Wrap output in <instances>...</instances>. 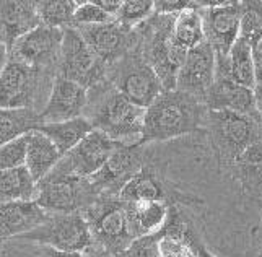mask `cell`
Instances as JSON below:
<instances>
[{
	"label": "cell",
	"mask_w": 262,
	"mask_h": 257,
	"mask_svg": "<svg viewBox=\"0 0 262 257\" xmlns=\"http://www.w3.org/2000/svg\"><path fill=\"white\" fill-rule=\"evenodd\" d=\"M207 108L202 101L183 91H161L145 109L139 146L150 142H165L204 131Z\"/></svg>",
	"instance_id": "6da1fadb"
},
{
	"label": "cell",
	"mask_w": 262,
	"mask_h": 257,
	"mask_svg": "<svg viewBox=\"0 0 262 257\" xmlns=\"http://www.w3.org/2000/svg\"><path fill=\"white\" fill-rule=\"evenodd\" d=\"M145 109L124 98L110 81L104 80L88 90L83 116L93 128L122 145H139Z\"/></svg>",
	"instance_id": "7a4b0ae2"
},
{
	"label": "cell",
	"mask_w": 262,
	"mask_h": 257,
	"mask_svg": "<svg viewBox=\"0 0 262 257\" xmlns=\"http://www.w3.org/2000/svg\"><path fill=\"white\" fill-rule=\"evenodd\" d=\"M174 18L176 15L151 13L145 22L135 26L139 49L157 73L163 91L176 90L178 72L187 56V49L174 39Z\"/></svg>",
	"instance_id": "3957f363"
},
{
	"label": "cell",
	"mask_w": 262,
	"mask_h": 257,
	"mask_svg": "<svg viewBox=\"0 0 262 257\" xmlns=\"http://www.w3.org/2000/svg\"><path fill=\"white\" fill-rule=\"evenodd\" d=\"M216 160L231 168L249 145L262 142V117H249L228 111H209L205 119Z\"/></svg>",
	"instance_id": "277c9868"
},
{
	"label": "cell",
	"mask_w": 262,
	"mask_h": 257,
	"mask_svg": "<svg viewBox=\"0 0 262 257\" xmlns=\"http://www.w3.org/2000/svg\"><path fill=\"white\" fill-rule=\"evenodd\" d=\"M83 217L88 223L93 243H98L111 254H119L137 240L125 202L117 196H99Z\"/></svg>",
	"instance_id": "5b68a950"
},
{
	"label": "cell",
	"mask_w": 262,
	"mask_h": 257,
	"mask_svg": "<svg viewBox=\"0 0 262 257\" xmlns=\"http://www.w3.org/2000/svg\"><path fill=\"white\" fill-rule=\"evenodd\" d=\"M57 73L8 59L0 73V108H30L38 111L39 98L48 99ZM46 103V101H44Z\"/></svg>",
	"instance_id": "8992f818"
},
{
	"label": "cell",
	"mask_w": 262,
	"mask_h": 257,
	"mask_svg": "<svg viewBox=\"0 0 262 257\" xmlns=\"http://www.w3.org/2000/svg\"><path fill=\"white\" fill-rule=\"evenodd\" d=\"M106 80L124 98L142 109H147L163 91L161 81L143 59L137 44L124 57L107 67Z\"/></svg>",
	"instance_id": "52a82bcc"
},
{
	"label": "cell",
	"mask_w": 262,
	"mask_h": 257,
	"mask_svg": "<svg viewBox=\"0 0 262 257\" xmlns=\"http://www.w3.org/2000/svg\"><path fill=\"white\" fill-rule=\"evenodd\" d=\"M15 240L38 243L60 252H82L93 243L83 213H49L39 226Z\"/></svg>",
	"instance_id": "ba28073f"
},
{
	"label": "cell",
	"mask_w": 262,
	"mask_h": 257,
	"mask_svg": "<svg viewBox=\"0 0 262 257\" xmlns=\"http://www.w3.org/2000/svg\"><path fill=\"white\" fill-rule=\"evenodd\" d=\"M106 72L107 66L95 56V52L90 49V46L74 26L64 28L57 77L75 81L90 90L106 80Z\"/></svg>",
	"instance_id": "9c48e42d"
},
{
	"label": "cell",
	"mask_w": 262,
	"mask_h": 257,
	"mask_svg": "<svg viewBox=\"0 0 262 257\" xmlns=\"http://www.w3.org/2000/svg\"><path fill=\"white\" fill-rule=\"evenodd\" d=\"M119 145L122 143L111 140L107 135L95 128L77 146L62 155L57 164L42 181L62 178H92Z\"/></svg>",
	"instance_id": "30bf717a"
},
{
	"label": "cell",
	"mask_w": 262,
	"mask_h": 257,
	"mask_svg": "<svg viewBox=\"0 0 262 257\" xmlns=\"http://www.w3.org/2000/svg\"><path fill=\"white\" fill-rule=\"evenodd\" d=\"M98 197L90 178H62L38 182L34 202L48 213H83Z\"/></svg>",
	"instance_id": "8fae6325"
},
{
	"label": "cell",
	"mask_w": 262,
	"mask_h": 257,
	"mask_svg": "<svg viewBox=\"0 0 262 257\" xmlns=\"http://www.w3.org/2000/svg\"><path fill=\"white\" fill-rule=\"evenodd\" d=\"M205 41L216 57H227L239 38L241 2H199Z\"/></svg>",
	"instance_id": "7c38bea8"
},
{
	"label": "cell",
	"mask_w": 262,
	"mask_h": 257,
	"mask_svg": "<svg viewBox=\"0 0 262 257\" xmlns=\"http://www.w3.org/2000/svg\"><path fill=\"white\" fill-rule=\"evenodd\" d=\"M62 36L64 30L39 25L13 44L8 52V59L57 73Z\"/></svg>",
	"instance_id": "4fadbf2b"
},
{
	"label": "cell",
	"mask_w": 262,
	"mask_h": 257,
	"mask_svg": "<svg viewBox=\"0 0 262 257\" xmlns=\"http://www.w3.org/2000/svg\"><path fill=\"white\" fill-rule=\"evenodd\" d=\"M204 104L207 111H228L259 117L254 108L252 90L234 83L230 78L227 57L215 56V78L210 90L207 91Z\"/></svg>",
	"instance_id": "5bb4252c"
},
{
	"label": "cell",
	"mask_w": 262,
	"mask_h": 257,
	"mask_svg": "<svg viewBox=\"0 0 262 257\" xmlns=\"http://www.w3.org/2000/svg\"><path fill=\"white\" fill-rule=\"evenodd\" d=\"M143 160L142 146L119 145L90 181L99 196H119L122 187L145 166Z\"/></svg>",
	"instance_id": "9a60e30c"
},
{
	"label": "cell",
	"mask_w": 262,
	"mask_h": 257,
	"mask_svg": "<svg viewBox=\"0 0 262 257\" xmlns=\"http://www.w3.org/2000/svg\"><path fill=\"white\" fill-rule=\"evenodd\" d=\"M74 28L95 52V56L107 67L124 57L137 44L135 28H127L116 20L101 25L74 26Z\"/></svg>",
	"instance_id": "2e32d148"
},
{
	"label": "cell",
	"mask_w": 262,
	"mask_h": 257,
	"mask_svg": "<svg viewBox=\"0 0 262 257\" xmlns=\"http://www.w3.org/2000/svg\"><path fill=\"white\" fill-rule=\"evenodd\" d=\"M215 78V52L212 46L204 41L202 44L187 51L184 63L176 77V90L191 95L195 99H205Z\"/></svg>",
	"instance_id": "e0dca14e"
},
{
	"label": "cell",
	"mask_w": 262,
	"mask_h": 257,
	"mask_svg": "<svg viewBox=\"0 0 262 257\" xmlns=\"http://www.w3.org/2000/svg\"><path fill=\"white\" fill-rule=\"evenodd\" d=\"M88 101V90L67 78L56 77L49 96L39 111L42 125L57 124L83 116Z\"/></svg>",
	"instance_id": "ac0fdd59"
},
{
	"label": "cell",
	"mask_w": 262,
	"mask_h": 257,
	"mask_svg": "<svg viewBox=\"0 0 262 257\" xmlns=\"http://www.w3.org/2000/svg\"><path fill=\"white\" fill-rule=\"evenodd\" d=\"M41 25L36 2L0 0V42L10 52L13 44Z\"/></svg>",
	"instance_id": "d6986e66"
},
{
	"label": "cell",
	"mask_w": 262,
	"mask_h": 257,
	"mask_svg": "<svg viewBox=\"0 0 262 257\" xmlns=\"http://www.w3.org/2000/svg\"><path fill=\"white\" fill-rule=\"evenodd\" d=\"M122 202H140V200H153V202H165L168 207H173L178 200H184V194L181 196L176 189H168L158 174L150 166H143L140 173L122 187L119 192Z\"/></svg>",
	"instance_id": "ffe728a7"
},
{
	"label": "cell",
	"mask_w": 262,
	"mask_h": 257,
	"mask_svg": "<svg viewBox=\"0 0 262 257\" xmlns=\"http://www.w3.org/2000/svg\"><path fill=\"white\" fill-rule=\"evenodd\" d=\"M48 212L36 204L28 202H10L0 204V243L15 240L39 226L48 218Z\"/></svg>",
	"instance_id": "44dd1931"
},
{
	"label": "cell",
	"mask_w": 262,
	"mask_h": 257,
	"mask_svg": "<svg viewBox=\"0 0 262 257\" xmlns=\"http://www.w3.org/2000/svg\"><path fill=\"white\" fill-rule=\"evenodd\" d=\"M62 155L56 148L46 135L39 132L38 128L26 135V157L25 168L28 169L31 178L38 184L56 166Z\"/></svg>",
	"instance_id": "7402d4cb"
},
{
	"label": "cell",
	"mask_w": 262,
	"mask_h": 257,
	"mask_svg": "<svg viewBox=\"0 0 262 257\" xmlns=\"http://www.w3.org/2000/svg\"><path fill=\"white\" fill-rule=\"evenodd\" d=\"M231 169L249 197H262V142L249 145L233 163Z\"/></svg>",
	"instance_id": "603a6c76"
},
{
	"label": "cell",
	"mask_w": 262,
	"mask_h": 257,
	"mask_svg": "<svg viewBox=\"0 0 262 257\" xmlns=\"http://www.w3.org/2000/svg\"><path fill=\"white\" fill-rule=\"evenodd\" d=\"M48 139L56 145L60 155H66L74 146H77L85 137L95 131L92 122L88 121L85 116H80L70 121L57 122V124H44L38 128Z\"/></svg>",
	"instance_id": "cb8c5ba5"
},
{
	"label": "cell",
	"mask_w": 262,
	"mask_h": 257,
	"mask_svg": "<svg viewBox=\"0 0 262 257\" xmlns=\"http://www.w3.org/2000/svg\"><path fill=\"white\" fill-rule=\"evenodd\" d=\"M125 205H127L134 233L137 238L160 231L163 228L169 212V207L165 202L140 200L129 202Z\"/></svg>",
	"instance_id": "d4e9b609"
},
{
	"label": "cell",
	"mask_w": 262,
	"mask_h": 257,
	"mask_svg": "<svg viewBox=\"0 0 262 257\" xmlns=\"http://www.w3.org/2000/svg\"><path fill=\"white\" fill-rule=\"evenodd\" d=\"M42 125L39 111L30 108H0V145L28 135Z\"/></svg>",
	"instance_id": "484cf974"
},
{
	"label": "cell",
	"mask_w": 262,
	"mask_h": 257,
	"mask_svg": "<svg viewBox=\"0 0 262 257\" xmlns=\"http://www.w3.org/2000/svg\"><path fill=\"white\" fill-rule=\"evenodd\" d=\"M36 197V182L25 166L0 171V204L28 202Z\"/></svg>",
	"instance_id": "4316f807"
},
{
	"label": "cell",
	"mask_w": 262,
	"mask_h": 257,
	"mask_svg": "<svg viewBox=\"0 0 262 257\" xmlns=\"http://www.w3.org/2000/svg\"><path fill=\"white\" fill-rule=\"evenodd\" d=\"M227 66L230 78L245 88L254 90L256 87V73H254V57L252 48L245 41L238 38L233 44L227 56Z\"/></svg>",
	"instance_id": "83f0119b"
},
{
	"label": "cell",
	"mask_w": 262,
	"mask_h": 257,
	"mask_svg": "<svg viewBox=\"0 0 262 257\" xmlns=\"http://www.w3.org/2000/svg\"><path fill=\"white\" fill-rule=\"evenodd\" d=\"M173 34L176 42L187 51L202 44L205 41V34L201 8H187L179 12L174 18Z\"/></svg>",
	"instance_id": "f1b7e54d"
},
{
	"label": "cell",
	"mask_w": 262,
	"mask_h": 257,
	"mask_svg": "<svg viewBox=\"0 0 262 257\" xmlns=\"http://www.w3.org/2000/svg\"><path fill=\"white\" fill-rule=\"evenodd\" d=\"M38 15L41 25L49 28H69L74 23V13L77 8V2L72 0H44L36 2Z\"/></svg>",
	"instance_id": "f546056e"
},
{
	"label": "cell",
	"mask_w": 262,
	"mask_h": 257,
	"mask_svg": "<svg viewBox=\"0 0 262 257\" xmlns=\"http://www.w3.org/2000/svg\"><path fill=\"white\" fill-rule=\"evenodd\" d=\"M239 38L245 39L251 48L262 39V2L248 0L241 2Z\"/></svg>",
	"instance_id": "4dcf8cb0"
},
{
	"label": "cell",
	"mask_w": 262,
	"mask_h": 257,
	"mask_svg": "<svg viewBox=\"0 0 262 257\" xmlns=\"http://www.w3.org/2000/svg\"><path fill=\"white\" fill-rule=\"evenodd\" d=\"M153 13L151 0H125L121 4L116 13V22L122 23L127 28H135L143 23Z\"/></svg>",
	"instance_id": "1f68e13d"
},
{
	"label": "cell",
	"mask_w": 262,
	"mask_h": 257,
	"mask_svg": "<svg viewBox=\"0 0 262 257\" xmlns=\"http://www.w3.org/2000/svg\"><path fill=\"white\" fill-rule=\"evenodd\" d=\"M163 228L157 233L140 236L137 240H134L129 247H125L122 252L116 254L114 257H161L160 243L163 240Z\"/></svg>",
	"instance_id": "d6a6232c"
},
{
	"label": "cell",
	"mask_w": 262,
	"mask_h": 257,
	"mask_svg": "<svg viewBox=\"0 0 262 257\" xmlns=\"http://www.w3.org/2000/svg\"><path fill=\"white\" fill-rule=\"evenodd\" d=\"M116 20L114 16L107 15L101 10L93 0L90 2H77V8L74 13V23L72 26H86V25H101Z\"/></svg>",
	"instance_id": "836d02e7"
},
{
	"label": "cell",
	"mask_w": 262,
	"mask_h": 257,
	"mask_svg": "<svg viewBox=\"0 0 262 257\" xmlns=\"http://www.w3.org/2000/svg\"><path fill=\"white\" fill-rule=\"evenodd\" d=\"M25 157H26V135L0 145V171L25 166Z\"/></svg>",
	"instance_id": "e575fe53"
},
{
	"label": "cell",
	"mask_w": 262,
	"mask_h": 257,
	"mask_svg": "<svg viewBox=\"0 0 262 257\" xmlns=\"http://www.w3.org/2000/svg\"><path fill=\"white\" fill-rule=\"evenodd\" d=\"M181 241H183L189 247V249H191V252L194 254V257H216L209 249H207V247L201 241L197 240V236L192 231L191 226H187V229L184 231L183 238H181Z\"/></svg>",
	"instance_id": "d590c367"
},
{
	"label": "cell",
	"mask_w": 262,
	"mask_h": 257,
	"mask_svg": "<svg viewBox=\"0 0 262 257\" xmlns=\"http://www.w3.org/2000/svg\"><path fill=\"white\" fill-rule=\"evenodd\" d=\"M80 254H82V257H114V254H111L110 251L104 249V247L99 246L98 243H92Z\"/></svg>",
	"instance_id": "8d00e7d4"
},
{
	"label": "cell",
	"mask_w": 262,
	"mask_h": 257,
	"mask_svg": "<svg viewBox=\"0 0 262 257\" xmlns=\"http://www.w3.org/2000/svg\"><path fill=\"white\" fill-rule=\"evenodd\" d=\"M93 2L101 8V10H104L107 15H111L116 18V13L117 10H119V7H121V0H93Z\"/></svg>",
	"instance_id": "74e56055"
},
{
	"label": "cell",
	"mask_w": 262,
	"mask_h": 257,
	"mask_svg": "<svg viewBox=\"0 0 262 257\" xmlns=\"http://www.w3.org/2000/svg\"><path fill=\"white\" fill-rule=\"evenodd\" d=\"M39 254H41V257H82L80 252H60V251L51 249V247H46V246H41Z\"/></svg>",
	"instance_id": "f35d334b"
},
{
	"label": "cell",
	"mask_w": 262,
	"mask_h": 257,
	"mask_svg": "<svg viewBox=\"0 0 262 257\" xmlns=\"http://www.w3.org/2000/svg\"><path fill=\"white\" fill-rule=\"evenodd\" d=\"M252 96H254V108L259 117H262V85H256L252 90Z\"/></svg>",
	"instance_id": "ab89813d"
},
{
	"label": "cell",
	"mask_w": 262,
	"mask_h": 257,
	"mask_svg": "<svg viewBox=\"0 0 262 257\" xmlns=\"http://www.w3.org/2000/svg\"><path fill=\"white\" fill-rule=\"evenodd\" d=\"M254 73H256V85H262V57H254Z\"/></svg>",
	"instance_id": "60d3db41"
},
{
	"label": "cell",
	"mask_w": 262,
	"mask_h": 257,
	"mask_svg": "<svg viewBox=\"0 0 262 257\" xmlns=\"http://www.w3.org/2000/svg\"><path fill=\"white\" fill-rule=\"evenodd\" d=\"M7 62H8V51H7L5 46L0 42V73L4 72Z\"/></svg>",
	"instance_id": "b9f144b4"
},
{
	"label": "cell",
	"mask_w": 262,
	"mask_h": 257,
	"mask_svg": "<svg viewBox=\"0 0 262 257\" xmlns=\"http://www.w3.org/2000/svg\"><path fill=\"white\" fill-rule=\"evenodd\" d=\"M252 56L254 57H262V39L252 48Z\"/></svg>",
	"instance_id": "7bdbcfd3"
},
{
	"label": "cell",
	"mask_w": 262,
	"mask_h": 257,
	"mask_svg": "<svg viewBox=\"0 0 262 257\" xmlns=\"http://www.w3.org/2000/svg\"><path fill=\"white\" fill-rule=\"evenodd\" d=\"M257 257H262V249L259 251V254H257Z\"/></svg>",
	"instance_id": "ee69618b"
}]
</instances>
